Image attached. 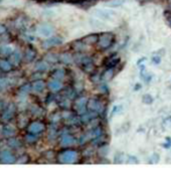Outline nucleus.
Returning a JSON list of instances; mask_svg holds the SVG:
<instances>
[{
	"label": "nucleus",
	"mask_w": 171,
	"mask_h": 173,
	"mask_svg": "<svg viewBox=\"0 0 171 173\" xmlns=\"http://www.w3.org/2000/svg\"><path fill=\"white\" fill-rule=\"evenodd\" d=\"M167 9H168V11L171 12V0L169 1V4H168V7H167Z\"/></svg>",
	"instance_id": "dca6fc26"
},
{
	"label": "nucleus",
	"mask_w": 171,
	"mask_h": 173,
	"mask_svg": "<svg viewBox=\"0 0 171 173\" xmlns=\"http://www.w3.org/2000/svg\"><path fill=\"white\" fill-rule=\"evenodd\" d=\"M98 37H99L98 34H90V35H87L84 39H81V40H83L87 45H94V44H97Z\"/></svg>",
	"instance_id": "6e6552de"
},
{
	"label": "nucleus",
	"mask_w": 171,
	"mask_h": 173,
	"mask_svg": "<svg viewBox=\"0 0 171 173\" xmlns=\"http://www.w3.org/2000/svg\"><path fill=\"white\" fill-rule=\"evenodd\" d=\"M115 42V35L112 32H103L99 34L98 41H97V47L99 50H108L109 48L113 47Z\"/></svg>",
	"instance_id": "f257e3e1"
},
{
	"label": "nucleus",
	"mask_w": 171,
	"mask_h": 173,
	"mask_svg": "<svg viewBox=\"0 0 171 173\" xmlns=\"http://www.w3.org/2000/svg\"><path fill=\"white\" fill-rule=\"evenodd\" d=\"M153 101V98L150 95H144L143 96V102L145 104H151Z\"/></svg>",
	"instance_id": "f8f14e48"
},
{
	"label": "nucleus",
	"mask_w": 171,
	"mask_h": 173,
	"mask_svg": "<svg viewBox=\"0 0 171 173\" xmlns=\"http://www.w3.org/2000/svg\"><path fill=\"white\" fill-rule=\"evenodd\" d=\"M113 77H114V68H106L105 73L102 75V79H104L106 81L111 80Z\"/></svg>",
	"instance_id": "9d476101"
},
{
	"label": "nucleus",
	"mask_w": 171,
	"mask_h": 173,
	"mask_svg": "<svg viewBox=\"0 0 171 173\" xmlns=\"http://www.w3.org/2000/svg\"><path fill=\"white\" fill-rule=\"evenodd\" d=\"M128 163H138V160L135 158L134 156H130L129 157V159H128Z\"/></svg>",
	"instance_id": "ddd939ff"
},
{
	"label": "nucleus",
	"mask_w": 171,
	"mask_h": 173,
	"mask_svg": "<svg viewBox=\"0 0 171 173\" xmlns=\"http://www.w3.org/2000/svg\"><path fill=\"white\" fill-rule=\"evenodd\" d=\"M87 47L88 45L86 44L85 42L83 41V40H76V41H75L73 43V50H75L76 52H78V53H83V52H85L86 50H87Z\"/></svg>",
	"instance_id": "0eeeda50"
},
{
	"label": "nucleus",
	"mask_w": 171,
	"mask_h": 173,
	"mask_svg": "<svg viewBox=\"0 0 171 173\" xmlns=\"http://www.w3.org/2000/svg\"><path fill=\"white\" fill-rule=\"evenodd\" d=\"M169 16L167 17V22H168V25H169V26L171 27V12H169Z\"/></svg>",
	"instance_id": "2eb2a0df"
},
{
	"label": "nucleus",
	"mask_w": 171,
	"mask_h": 173,
	"mask_svg": "<svg viewBox=\"0 0 171 173\" xmlns=\"http://www.w3.org/2000/svg\"><path fill=\"white\" fill-rule=\"evenodd\" d=\"M153 63H160V57H153Z\"/></svg>",
	"instance_id": "4468645a"
},
{
	"label": "nucleus",
	"mask_w": 171,
	"mask_h": 173,
	"mask_svg": "<svg viewBox=\"0 0 171 173\" xmlns=\"http://www.w3.org/2000/svg\"><path fill=\"white\" fill-rule=\"evenodd\" d=\"M88 101L89 99L87 97H79L73 102V108L75 109V111L79 115H83V114H85L87 112V109H88Z\"/></svg>",
	"instance_id": "39448f33"
},
{
	"label": "nucleus",
	"mask_w": 171,
	"mask_h": 173,
	"mask_svg": "<svg viewBox=\"0 0 171 173\" xmlns=\"http://www.w3.org/2000/svg\"><path fill=\"white\" fill-rule=\"evenodd\" d=\"M78 63L81 70L85 73H89V75L96 72V67L94 65L93 60L90 57H88V55H81V60H78Z\"/></svg>",
	"instance_id": "7ed1b4c3"
},
{
	"label": "nucleus",
	"mask_w": 171,
	"mask_h": 173,
	"mask_svg": "<svg viewBox=\"0 0 171 173\" xmlns=\"http://www.w3.org/2000/svg\"><path fill=\"white\" fill-rule=\"evenodd\" d=\"M88 110L96 114H101L105 111V103L98 97H93L88 101Z\"/></svg>",
	"instance_id": "f03ea898"
},
{
	"label": "nucleus",
	"mask_w": 171,
	"mask_h": 173,
	"mask_svg": "<svg viewBox=\"0 0 171 173\" xmlns=\"http://www.w3.org/2000/svg\"><path fill=\"white\" fill-rule=\"evenodd\" d=\"M119 63H120V58L118 55H112L107 58H105L104 65H105V67H106V68H115L119 65Z\"/></svg>",
	"instance_id": "423d86ee"
},
{
	"label": "nucleus",
	"mask_w": 171,
	"mask_h": 173,
	"mask_svg": "<svg viewBox=\"0 0 171 173\" xmlns=\"http://www.w3.org/2000/svg\"><path fill=\"white\" fill-rule=\"evenodd\" d=\"M75 138H73L71 135L70 134H68V135H65V137H63V144L65 145V146H71V145H73V144H75Z\"/></svg>",
	"instance_id": "1a4fd4ad"
},
{
	"label": "nucleus",
	"mask_w": 171,
	"mask_h": 173,
	"mask_svg": "<svg viewBox=\"0 0 171 173\" xmlns=\"http://www.w3.org/2000/svg\"><path fill=\"white\" fill-rule=\"evenodd\" d=\"M50 88L55 91H57L62 88V84H60V82H57V81H55V82H52V84H50Z\"/></svg>",
	"instance_id": "9b49d317"
},
{
	"label": "nucleus",
	"mask_w": 171,
	"mask_h": 173,
	"mask_svg": "<svg viewBox=\"0 0 171 173\" xmlns=\"http://www.w3.org/2000/svg\"><path fill=\"white\" fill-rule=\"evenodd\" d=\"M60 157L63 163H76V162H79L80 153L76 150H65Z\"/></svg>",
	"instance_id": "20e7f679"
},
{
	"label": "nucleus",
	"mask_w": 171,
	"mask_h": 173,
	"mask_svg": "<svg viewBox=\"0 0 171 173\" xmlns=\"http://www.w3.org/2000/svg\"><path fill=\"white\" fill-rule=\"evenodd\" d=\"M140 88H141V86H140L139 85V84H137V86H135V90H139V89Z\"/></svg>",
	"instance_id": "f3484780"
}]
</instances>
